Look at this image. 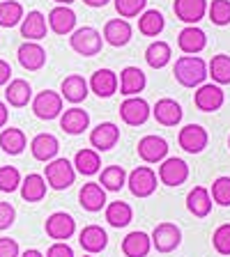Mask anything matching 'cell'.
I'll use <instances>...</instances> for the list:
<instances>
[{"instance_id":"cell-1","label":"cell","mask_w":230,"mask_h":257,"mask_svg":"<svg viewBox=\"0 0 230 257\" xmlns=\"http://www.w3.org/2000/svg\"><path fill=\"white\" fill-rule=\"evenodd\" d=\"M175 78L184 87H198L207 78V64L198 55H182L175 62Z\"/></svg>"},{"instance_id":"cell-2","label":"cell","mask_w":230,"mask_h":257,"mask_svg":"<svg viewBox=\"0 0 230 257\" xmlns=\"http://www.w3.org/2000/svg\"><path fill=\"white\" fill-rule=\"evenodd\" d=\"M69 44L79 55H83V58H92V55H97L99 51H102V35H99L95 28L83 26V28H79V30L71 32Z\"/></svg>"},{"instance_id":"cell-3","label":"cell","mask_w":230,"mask_h":257,"mask_svg":"<svg viewBox=\"0 0 230 257\" xmlns=\"http://www.w3.org/2000/svg\"><path fill=\"white\" fill-rule=\"evenodd\" d=\"M76 179V170L67 159H53L48 161L46 166V182L51 188L55 191H64V188H69Z\"/></svg>"},{"instance_id":"cell-4","label":"cell","mask_w":230,"mask_h":257,"mask_svg":"<svg viewBox=\"0 0 230 257\" xmlns=\"http://www.w3.org/2000/svg\"><path fill=\"white\" fill-rule=\"evenodd\" d=\"M127 184H129V191L134 193L136 198H150L152 193L157 191V175L152 168L140 166L129 175Z\"/></svg>"},{"instance_id":"cell-5","label":"cell","mask_w":230,"mask_h":257,"mask_svg":"<svg viewBox=\"0 0 230 257\" xmlns=\"http://www.w3.org/2000/svg\"><path fill=\"white\" fill-rule=\"evenodd\" d=\"M150 239H152V246L159 252H173L180 246V241H182V232L173 223H161L155 227Z\"/></svg>"},{"instance_id":"cell-6","label":"cell","mask_w":230,"mask_h":257,"mask_svg":"<svg viewBox=\"0 0 230 257\" xmlns=\"http://www.w3.org/2000/svg\"><path fill=\"white\" fill-rule=\"evenodd\" d=\"M32 110L39 119H55L62 112V96L51 90L39 92L35 96V101H32Z\"/></svg>"},{"instance_id":"cell-7","label":"cell","mask_w":230,"mask_h":257,"mask_svg":"<svg viewBox=\"0 0 230 257\" xmlns=\"http://www.w3.org/2000/svg\"><path fill=\"white\" fill-rule=\"evenodd\" d=\"M207 131H205L200 124H187V126L180 131L177 136V143L182 147L184 152L189 154H200V152L207 147Z\"/></svg>"},{"instance_id":"cell-8","label":"cell","mask_w":230,"mask_h":257,"mask_svg":"<svg viewBox=\"0 0 230 257\" xmlns=\"http://www.w3.org/2000/svg\"><path fill=\"white\" fill-rule=\"evenodd\" d=\"M44 230L51 239L55 241H67L76 230V223L69 214H64V211H55L46 218V225H44Z\"/></svg>"},{"instance_id":"cell-9","label":"cell","mask_w":230,"mask_h":257,"mask_svg":"<svg viewBox=\"0 0 230 257\" xmlns=\"http://www.w3.org/2000/svg\"><path fill=\"white\" fill-rule=\"evenodd\" d=\"M120 117L129 126H140V124H145V119L150 117V106H147L145 99L129 96L127 101L120 106Z\"/></svg>"},{"instance_id":"cell-10","label":"cell","mask_w":230,"mask_h":257,"mask_svg":"<svg viewBox=\"0 0 230 257\" xmlns=\"http://www.w3.org/2000/svg\"><path fill=\"white\" fill-rule=\"evenodd\" d=\"M193 103L203 112L219 110L223 106V90L219 85H212V83H203V85H198V92L193 96Z\"/></svg>"},{"instance_id":"cell-11","label":"cell","mask_w":230,"mask_h":257,"mask_svg":"<svg viewBox=\"0 0 230 257\" xmlns=\"http://www.w3.org/2000/svg\"><path fill=\"white\" fill-rule=\"evenodd\" d=\"M120 140V128L113 122H104L97 124L90 134V143L97 152H108L115 147V143Z\"/></svg>"},{"instance_id":"cell-12","label":"cell","mask_w":230,"mask_h":257,"mask_svg":"<svg viewBox=\"0 0 230 257\" xmlns=\"http://www.w3.org/2000/svg\"><path fill=\"white\" fill-rule=\"evenodd\" d=\"M189 177V166L182 159H166L159 166V179L166 186H180L187 182Z\"/></svg>"},{"instance_id":"cell-13","label":"cell","mask_w":230,"mask_h":257,"mask_svg":"<svg viewBox=\"0 0 230 257\" xmlns=\"http://www.w3.org/2000/svg\"><path fill=\"white\" fill-rule=\"evenodd\" d=\"M168 154V143L159 136H145L138 143V156L145 163H159Z\"/></svg>"},{"instance_id":"cell-14","label":"cell","mask_w":230,"mask_h":257,"mask_svg":"<svg viewBox=\"0 0 230 257\" xmlns=\"http://www.w3.org/2000/svg\"><path fill=\"white\" fill-rule=\"evenodd\" d=\"M19 62L28 71H39L46 64V51L37 42H26L19 46Z\"/></svg>"},{"instance_id":"cell-15","label":"cell","mask_w":230,"mask_h":257,"mask_svg":"<svg viewBox=\"0 0 230 257\" xmlns=\"http://www.w3.org/2000/svg\"><path fill=\"white\" fill-rule=\"evenodd\" d=\"M173 12L180 21L184 23H198L207 12V0H175Z\"/></svg>"},{"instance_id":"cell-16","label":"cell","mask_w":230,"mask_h":257,"mask_svg":"<svg viewBox=\"0 0 230 257\" xmlns=\"http://www.w3.org/2000/svg\"><path fill=\"white\" fill-rule=\"evenodd\" d=\"M30 150H32V156L37 161L48 163V161L55 159V154H58V150H60V143H58V138L51 134H39L32 138Z\"/></svg>"},{"instance_id":"cell-17","label":"cell","mask_w":230,"mask_h":257,"mask_svg":"<svg viewBox=\"0 0 230 257\" xmlns=\"http://www.w3.org/2000/svg\"><path fill=\"white\" fill-rule=\"evenodd\" d=\"M205 44H207V37H205V32L196 26L184 28V30L180 32V37H177V46H180V51L187 55L200 53L205 48Z\"/></svg>"},{"instance_id":"cell-18","label":"cell","mask_w":230,"mask_h":257,"mask_svg":"<svg viewBox=\"0 0 230 257\" xmlns=\"http://www.w3.org/2000/svg\"><path fill=\"white\" fill-rule=\"evenodd\" d=\"M21 37H26V42H39L46 37V19L42 12H28V16H23L21 21Z\"/></svg>"},{"instance_id":"cell-19","label":"cell","mask_w":230,"mask_h":257,"mask_svg":"<svg viewBox=\"0 0 230 257\" xmlns=\"http://www.w3.org/2000/svg\"><path fill=\"white\" fill-rule=\"evenodd\" d=\"M48 26H51V30L55 35H69L76 26V14L67 5L53 7L51 14H48Z\"/></svg>"},{"instance_id":"cell-20","label":"cell","mask_w":230,"mask_h":257,"mask_svg":"<svg viewBox=\"0 0 230 257\" xmlns=\"http://www.w3.org/2000/svg\"><path fill=\"white\" fill-rule=\"evenodd\" d=\"M79 243H81V248L88 250V252H102L104 248H106V243H108V236H106V232H104L99 225H88V227L81 230Z\"/></svg>"},{"instance_id":"cell-21","label":"cell","mask_w":230,"mask_h":257,"mask_svg":"<svg viewBox=\"0 0 230 257\" xmlns=\"http://www.w3.org/2000/svg\"><path fill=\"white\" fill-rule=\"evenodd\" d=\"M88 124H90V115H88L86 110H81V108H69V110H64V115L60 117V128L69 136L83 134L88 128Z\"/></svg>"},{"instance_id":"cell-22","label":"cell","mask_w":230,"mask_h":257,"mask_svg":"<svg viewBox=\"0 0 230 257\" xmlns=\"http://www.w3.org/2000/svg\"><path fill=\"white\" fill-rule=\"evenodd\" d=\"M145 74L138 67H124L122 74H120V94L124 96H134L138 92H143L145 87Z\"/></svg>"},{"instance_id":"cell-23","label":"cell","mask_w":230,"mask_h":257,"mask_svg":"<svg viewBox=\"0 0 230 257\" xmlns=\"http://www.w3.org/2000/svg\"><path fill=\"white\" fill-rule=\"evenodd\" d=\"M90 87L97 96H104V99H106V96H113L115 90H118V76H115V71H111V69H99L92 74Z\"/></svg>"},{"instance_id":"cell-24","label":"cell","mask_w":230,"mask_h":257,"mask_svg":"<svg viewBox=\"0 0 230 257\" xmlns=\"http://www.w3.org/2000/svg\"><path fill=\"white\" fill-rule=\"evenodd\" d=\"M152 112H155L157 122L164 124V126H175V124H180V119H182V108H180L177 101H173V99H161V101H157Z\"/></svg>"},{"instance_id":"cell-25","label":"cell","mask_w":230,"mask_h":257,"mask_svg":"<svg viewBox=\"0 0 230 257\" xmlns=\"http://www.w3.org/2000/svg\"><path fill=\"white\" fill-rule=\"evenodd\" d=\"M104 39L111 46H124L131 39V26L124 19H113L104 26Z\"/></svg>"},{"instance_id":"cell-26","label":"cell","mask_w":230,"mask_h":257,"mask_svg":"<svg viewBox=\"0 0 230 257\" xmlns=\"http://www.w3.org/2000/svg\"><path fill=\"white\" fill-rule=\"evenodd\" d=\"M79 200H81V207L88 209V211H102V207L106 204V193H104V188L97 182H90L81 188Z\"/></svg>"},{"instance_id":"cell-27","label":"cell","mask_w":230,"mask_h":257,"mask_svg":"<svg viewBox=\"0 0 230 257\" xmlns=\"http://www.w3.org/2000/svg\"><path fill=\"white\" fill-rule=\"evenodd\" d=\"M30 96H32V87L28 80H23V78L10 80V85H7V90H5V99L10 106H14V108L28 106Z\"/></svg>"},{"instance_id":"cell-28","label":"cell","mask_w":230,"mask_h":257,"mask_svg":"<svg viewBox=\"0 0 230 257\" xmlns=\"http://www.w3.org/2000/svg\"><path fill=\"white\" fill-rule=\"evenodd\" d=\"M152 248V239L145 232H131L122 239V252L127 257H145Z\"/></svg>"},{"instance_id":"cell-29","label":"cell","mask_w":230,"mask_h":257,"mask_svg":"<svg viewBox=\"0 0 230 257\" xmlns=\"http://www.w3.org/2000/svg\"><path fill=\"white\" fill-rule=\"evenodd\" d=\"M187 207L193 216H198V218H205V216L212 211V198H209L207 188L203 186H196L191 193L187 195Z\"/></svg>"},{"instance_id":"cell-30","label":"cell","mask_w":230,"mask_h":257,"mask_svg":"<svg viewBox=\"0 0 230 257\" xmlns=\"http://www.w3.org/2000/svg\"><path fill=\"white\" fill-rule=\"evenodd\" d=\"M62 96L67 99V101H71V103L83 101V99L88 96V83H86V78H83V76H79V74L67 76V78L62 80Z\"/></svg>"},{"instance_id":"cell-31","label":"cell","mask_w":230,"mask_h":257,"mask_svg":"<svg viewBox=\"0 0 230 257\" xmlns=\"http://www.w3.org/2000/svg\"><path fill=\"white\" fill-rule=\"evenodd\" d=\"M46 195V179L42 175H28L21 182V198L26 202H39Z\"/></svg>"},{"instance_id":"cell-32","label":"cell","mask_w":230,"mask_h":257,"mask_svg":"<svg viewBox=\"0 0 230 257\" xmlns=\"http://www.w3.org/2000/svg\"><path fill=\"white\" fill-rule=\"evenodd\" d=\"M0 147L7 152V154L16 156L21 154L26 150V134H23L21 128H5L3 134H0Z\"/></svg>"},{"instance_id":"cell-33","label":"cell","mask_w":230,"mask_h":257,"mask_svg":"<svg viewBox=\"0 0 230 257\" xmlns=\"http://www.w3.org/2000/svg\"><path fill=\"white\" fill-rule=\"evenodd\" d=\"M74 166L81 175L90 177V175H95V172H99V168H102V159H99L97 150H81V152H76Z\"/></svg>"},{"instance_id":"cell-34","label":"cell","mask_w":230,"mask_h":257,"mask_svg":"<svg viewBox=\"0 0 230 257\" xmlns=\"http://www.w3.org/2000/svg\"><path fill=\"white\" fill-rule=\"evenodd\" d=\"M131 216H134V211H131V207L127 202L118 200V202H111L106 207V220L113 227H127L131 223Z\"/></svg>"},{"instance_id":"cell-35","label":"cell","mask_w":230,"mask_h":257,"mask_svg":"<svg viewBox=\"0 0 230 257\" xmlns=\"http://www.w3.org/2000/svg\"><path fill=\"white\" fill-rule=\"evenodd\" d=\"M23 21V5L16 0H3L0 3V26L14 28Z\"/></svg>"},{"instance_id":"cell-36","label":"cell","mask_w":230,"mask_h":257,"mask_svg":"<svg viewBox=\"0 0 230 257\" xmlns=\"http://www.w3.org/2000/svg\"><path fill=\"white\" fill-rule=\"evenodd\" d=\"M145 60L150 64L152 69H161V67H166L171 62V46L166 42H155L147 46L145 51Z\"/></svg>"},{"instance_id":"cell-37","label":"cell","mask_w":230,"mask_h":257,"mask_svg":"<svg viewBox=\"0 0 230 257\" xmlns=\"http://www.w3.org/2000/svg\"><path fill=\"white\" fill-rule=\"evenodd\" d=\"M138 30L145 37H157V35L164 30V14L157 10H147L138 19Z\"/></svg>"},{"instance_id":"cell-38","label":"cell","mask_w":230,"mask_h":257,"mask_svg":"<svg viewBox=\"0 0 230 257\" xmlns=\"http://www.w3.org/2000/svg\"><path fill=\"white\" fill-rule=\"evenodd\" d=\"M102 188L104 191H120L127 184V172L122 170V166H108L102 170Z\"/></svg>"},{"instance_id":"cell-39","label":"cell","mask_w":230,"mask_h":257,"mask_svg":"<svg viewBox=\"0 0 230 257\" xmlns=\"http://www.w3.org/2000/svg\"><path fill=\"white\" fill-rule=\"evenodd\" d=\"M209 76L219 83V85H228L230 83V55H214L209 62Z\"/></svg>"},{"instance_id":"cell-40","label":"cell","mask_w":230,"mask_h":257,"mask_svg":"<svg viewBox=\"0 0 230 257\" xmlns=\"http://www.w3.org/2000/svg\"><path fill=\"white\" fill-rule=\"evenodd\" d=\"M207 12H209V21L214 26H228L230 23V0H212Z\"/></svg>"},{"instance_id":"cell-41","label":"cell","mask_w":230,"mask_h":257,"mask_svg":"<svg viewBox=\"0 0 230 257\" xmlns=\"http://www.w3.org/2000/svg\"><path fill=\"white\" fill-rule=\"evenodd\" d=\"M19 186H21V175H19V170H16L14 166L0 168V191L14 193Z\"/></svg>"},{"instance_id":"cell-42","label":"cell","mask_w":230,"mask_h":257,"mask_svg":"<svg viewBox=\"0 0 230 257\" xmlns=\"http://www.w3.org/2000/svg\"><path fill=\"white\" fill-rule=\"evenodd\" d=\"M212 198L221 207H230V177H219L212 184Z\"/></svg>"},{"instance_id":"cell-43","label":"cell","mask_w":230,"mask_h":257,"mask_svg":"<svg viewBox=\"0 0 230 257\" xmlns=\"http://www.w3.org/2000/svg\"><path fill=\"white\" fill-rule=\"evenodd\" d=\"M147 0H115V10L120 16L124 19H131V16H138L145 10Z\"/></svg>"},{"instance_id":"cell-44","label":"cell","mask_w":230,"mask_h":257,"mask_svg":"<svg viewBox=\"0 0 230 257\" xmlns=\"http://www.w3.org/2000/svg\"><path fill=\"white\" fill-rule=\"evenodd\" d=\"M212 243H214L216 252H221V255H230V223L216 227L214 236H212Z\"/></svg>"},{"instance_id":"cell-45","label":"cell","mask_w":230,"mask_h":257,"mask_svg":"<svg viewBox=\"0 0 230 257\" xmlns=\"http://www.w3.org/2000/svg\"><path fill=\"white\" fill-rule=\"evenodd\" d=\"M14 220H16L14 207H12L10 202H0V232L7 230V227H12Z\"/></svg>"},{"instance_id":"cell-46","label":"cell","mask_w":230,"mask_h":257,"mask_svg":"<svg viewBox=\"0 0 230 257\" xmlns=\"http://www.w3.org/2000/svg\"><path fill=\"white\" fill-rule=\"evenodd\" d=\"M0 257H19V243L10 236H0Z\"/></svg>"},{"instance_id":"cell-47","label":"cell","mask_w":230,"mask_h":257,"mask_svg":"<svg viewBox=\"0 0 230 257\" xmlns=\"http://www.w3.org/2000/svg\"><path fill=\"white\" fill-rule=\"evenodd\" d=\"M46 257H74V250L64 241H58V243H53V246L48 248Z\"/></svg>"},{"instance_id":"cell-48","label":"cell","mask_w":230,"mask_h":257,"mask_svg":"<svg viewBox=\"0 0 230 257\" xmlns=\"http://www.w3.org/2000/svg\"><path fill=\"white\" fill-rule=\"evenodd\" d=\"M10 78H12V67L5 60H0V85H7Z\"/></svg>"},{"instance_id":"cell-49","label":"cell","mask_w":230,"mask_h":257,"mask_svg":"<svg viewBox=\"0 0 230 257\" xmlns=\"http://www.w3.org/2000/svg\"><path fill=\"white\" fill-rule=\"evenodd\" d=\"M7 117H10V110H7V106L3 101H0V128L7 124Z\"/></svg>"},{"instance_id":"cell-50","label":"cell","mask_w":230,"mask_h":257,"mask_svg":"<svg viewBox=\"0 0 230 257\" xmlns=\"http://www.w3.org/2000/svg\"><path fill=\"white\" fill-rule=\"evenodd\" d=\"M88 7H104L108 3V0H83Z\"/></svg>"},{"instance_id":"cell-51","label":"cell","mask_w":230,"mask_h":257,"mask_svg":"<svg viewBox=\"0 0 230 257\" xmlns=\"http://www.w3.org/2000/svg\"><path fill=\"white\" fill-rule=\"evenodd\" d=\"M21 257H44V255H42L39 250H35V248H30V250H26Z\"/></svg>"},{"instance_id":"cell-52","label":"cell","mask_w":230,"mask_h":257,"mask_svg":"<svg viewBox=\"0 0 230 257\" xmlns=\"http://www.w3.org/2000/svg\"><path fill=\"white\" fill-rule=\"evenodd\" d=\"M55 3H58V5H71L74 0H55Z\"/></svg>"},{"instance_id":"cell-53","label":"cell","mask_w":230,"mask_h":257,"mask_svg":"<svg viewBox=\"0 0 230 257\" xmlns=\"http://www.w3.org/2000/svg\"><path fill=\"white\" fill-rule=\"evenodd\" d=\"M86 257H90V255H86Z\"/></svg>"},{"instance_id":"cell-54","label":"cell","mask_w":230,"mask_h":257,"mask_svg":"<svg viewBox=\"0 0 230 257\" xmlns=\"http://www.w3.org/2000/svg\"><path fill=\"white\" fill-rule=\"evenodd\" d=\"M228 145H230V140H228Z\"/></svg>"}]
</instances>
